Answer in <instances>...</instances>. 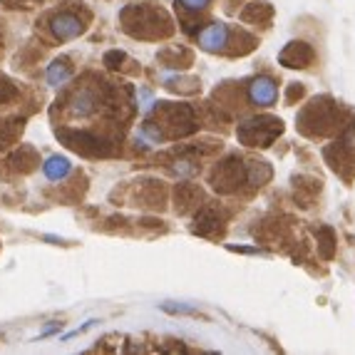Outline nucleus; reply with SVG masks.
<instances>
[{
	"mask_svg": "<svg viewBox=\"0 0 355 355\" xmlns=\"http://www.w3.org/2000/svg\"><path fill=\"white\" fill-rule=\"evenodd\" d=\"M42 172H45V177H48L50 182H60V179H65L67 174H70V162H67L65 157L55 154V157H50V159L42 164Z\"/></svg>",
	"mask_w": 355,
	"mask_h": 355,
	"instance_id": "nucleus-5",
	"label": "nucleus"
},
{
	"mask_svg": "<svg viewBox=\"0 0 355 355\" xmlns=\"http://www.w3.org/2000/svg\"><path fill=\"white\" fill-rule=\"evenodd\" d=\"M85 23L77 18L75 12H58L50 20V33H53L55 40L65 42V40H75L77 35H83Z\"/></svg>",
	"mask_w": 355,
	"mask_h": 355,
	"instance_id": "nucleus-2",
	"label": "nucleus"
},
{
	"mask_svg": "<svg viewBox=\"0 0 355 355\" xmlns=\"http://www.w3.org/2000/svg\"><path fill=\"white\" fill-rule=\"evenodd\" d=\"M249 97L256 107H268L279 97V87H276V83L268 80V77H256L249 87Z\"/></svg>",
	"mask_w": 355,
	"mask_h": 355,
	"instance_id": "nucleus-3",
	"label": "nucleus"
},
{
	"mask_svg": "<svg viewBox=\"0 0 355 355\" xmlns=\"http://www.w3.org/2000/svg\"><path fill=\"white\" fill-rule=\"evenodd\" d=\"M226 42H229V28H226V25H221V23L209 25V28L202 33V37H199V45H202L204 50H209V53L224 50Z\"/></svg>",
	"mask_w": 355,
	"mask_h": 355,
	"instance_id": "nucleus-4",
	"label": "nucleus"
},
{
	"mask_svg": "<svg viewBox=\"0 0 355 355\" xmlns=\"http://www.w3.org/2000/svg\"><path fill=\"white\" fill-rule=\"evenodd\" d=\"M276 135H281V122L268 117L251 119V122L239 127V139L249 147H268L276 139Z\"/></svg>",
	"mask_w": 355,
	"mask_h": 355,
	"instance_id": "nucleus-1",
	"label": "nucleus"
},
{
	"mask_svg": "<svg viewBox=\"0 0 355 355\" xmlns=\"http://www.w3.org/2000/svg\"><path fill=\"white\" fill-rule=\"evenodd\" d=\"M72 70L70 65H67V60H55L53 65L48 67V85H53V87H60V85H65L67 80H70Z\"/></svg>",
	"mask_w": 355,
	"mask_h": 355,
	"instance_id": "nucleus-6",
	"label": "nucleus"
},
{
	"mask_svg": "<svg viewBox=\"0 0 355 355\" xmlns=\"http://www.w3.org/2000/svg\"><path fill=\"white\" fill-rule=\"evenodd\" d=\"M177 3H182V8H187V10H202L209 6V0H177Z\"/></svg>",
	"mask_w": 355,
	"mask_h": 355,
	"instance_id": "nucleus-7",
	"label": "nucleus"
}]
</instances>
